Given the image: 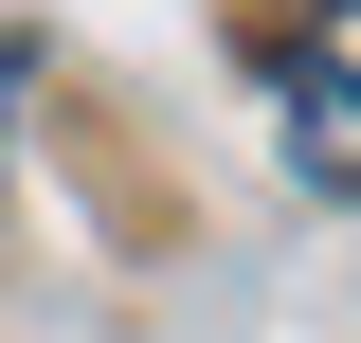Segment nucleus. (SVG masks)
<instances>
[{"label": "nucleus", "instance_id": "f257e3e1", "mask_svg": "<svg viewBox=\"0 0 361 343\" xmlns=\"http://www.w3.org/2000/svg\"><path fill=\"white\" fill-rule=\"evenodd\" d=\"M289 163H307V181H361V73H289Z\"/></svg>", "mask_w": 361, "mask_h": 343}, {"label": "nucleus", "instance_id": "f03ea898", "mask_svg": "<svg viewBox=\"0 0 361 343\" xmlns=\"http://www.w3.org/2000/svg\"><path fill=\"white\" fill-rule=\"evenodd\" d=\"M18 109H37V54L0 37V163H18Z\"/></svg>", "mask_w": 361, "mask_h": 343}]
</instances>
